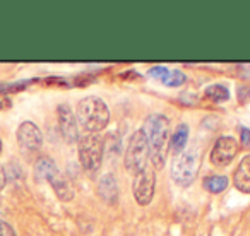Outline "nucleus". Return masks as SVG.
I'll list each match as a JSON object with an SVG mask.
<instances>
[{
    "instance_id": "nucleus-1",
    "label": "nucleus",
    "mask_w": 250,
    "mask_h": 236,
    "mask_svg": "<svg viewBox=\"0 0 250 236\" xmlns=\"http://www.w3.org/2000/svg\"><path fill=\"white\" fill-rule=\"evenodd\" d=\"M149 147V159L154 170H163L170 146V120L161 113H153L146 118L143 129Z\"/></svg>"
},
{
    "instance_id": "nucleus-2",
    "label": "nucleus",
    "mask_w": 250,
    "mask_h": 236,
    "mask_svg": "<svg viewBox=\"0 0 250 236\" xmlns=\"http://www.w3.org/2000/svg\"><path fill=\"white\" fill-rule=\"evenodd\" d=\"M76 120L84 134H98L110 122V110L101 98H84L77 103Z\"/></svg>"
},
{
    "instance_id": "nucleus-3",
    "label": "nucleus",
    "mask_w": 250,
    "mask_h": 236,
    "mask_svg": "<svg viewBox=\"0 0 250 236\" xmlns=\"http://www.w3.org/2000/svg\"><path fill=\"white\" fill-rule=\"evenodd\" d=\"M199 173V151L195 147L185 149L171 161V178L178 187L185 188L194 183Z\"/></svg>"
},
{
    "instance_id": "nucleus-4",
    "label": "nucleus",
    "mask_w": 250,
    "mask_h": 236,
    "mask_svg": "<svg viewBox=\"0 0 250 236\" xmlns=\"http://www.w3.org/2000/svg\"><path fill=\"white\" fill-rule=\"evenodd\" d=\"M79 161L87 173H96L103 163L104 140L100 134H84L79 137Z\"/></svg>"
},
{
    "instance_id": "nucleus-5",
    "label": "nucleus",
    "mask_w": 250,
    "mask_h": 236,
    "mask_svg": "<svg viewBox=\"0 0 250 236\" xmlns=\"http://www.w3.org/2000/svg\"><path fill=\"white\" fill-rule=\"evenodd\" d=\"M147 159H149V147L143 130H136L130 136L129 146L125 149V170L132 173L134 177L146 170Z\"/></svg>"
},
{
    "instance_id": "nucleus-6",
    "label": "nucleus",
    "mask_w": 250,
    "mask_h": 236,
    "mask_svg": "<svg viewBox=\"0 0 250 236\" xmlns=\"http://www.w3.org/2000/svg\"><path fill=\"white\" fill-rule=\"evenodd\" d=\"M154 188H156V178L153 170H144L139 175H136L132 185L134 197L139 205H149L154 197Z\"/></svg>"
},
{
    "instance_id": "nucleus-7",
    "label": "nucleus",
    "mask_w": 250,
    "mask_h": 236,
    "mask_svg": "<svg viewBox=\"0 0 250 236\" xmlns=\"http://www.w3.org/2000/svg\"><path fill=\"white\" fill-rule=\"evenodd\" d=\"M238 153V142L233 137H219L211 151V163L218 168H225L235 159Z\"/></svg>"
},
{
    "instance_id": "nucleus-8",
    "label": "nucleus",
    "mask_w": 250,
    "mask_h": 236,
    "mask_svg": "<svg viewBox=\"0 0 250 236\" xmlns=\"http://www.w3.org/2000/svg\"><path fill=\"white\" fill-rule=\"evenodd\" d=\"M18 144L24 153H36L43 146V136L33 122H22L18 129Z\"/></svg>"
},
{
    "instance_id": "nucleus-9",
    "label": "nucleus",
    "mask_w": 250,
    "mask_h": 236,
    "mask_svg": "<svg viewBox=\"0 0 250 236\" xmlns=\"http://www.w3.org/2000/svg\"><path fill=\"white\" fill-rule=\"evenodd\" d=\"M59 127H60V132H62L63 139L67 142H76L79 140V125H77V120L74 117V111L69 104H60L59 106Z\"/></svg>"
},
{
    "instance_id": "nucleus-10",
    "label": "nucleus",
    "mask_w": 250,
    "mask_h": 236,
    "mask_svg": "<svg viewBox=\"0 0 250 236\" xmlns=\"http://www.w3.org/2000/svg\"><path fill=\"white\" fill-rule=\"evenodd\" d=\"M45 180L48 181L50 185H52V188H53V190H55L57 197H59L60 200L69 202V200H72L74 195H76V192H74L72 183H70V181L67 180V178L63 177L62 173H60L59 168H53V170L50 171L48 175H46Z\"/></svg>"
},
{
    "instance_id": "nucleus-11",
    "label": "nucleus",
    "mask_w": 250,
    "mask_h": 236,
    "mask_svg": "<svg viewBox=\"0 0 250 236\" xmlns=\"http://www.w3.org/2000/svg\"><path fill=\"white\" fill-rule=\"evenodd\" d=\"M233 183H235L238 192H242V194H250V154H247V156L240 161L238 168H236L235 175H233Z\"/></svg>"
},
{
    "instance_id": "nucleus-12",
    "label": "nucleus",
    "mask_w": 250,
    "mask_h": 236,
    "mask_svg": "<svg viewBox=\"0 0 250 236\" xmlns=\"http://www.w3.org/2000/svg\"><path fill=\"white\" fill-rule=\"evenodd\" d=\"M98 194L103 200L110 202H117L118 198V183H117V178L113 177L111 173H106L104 177H101L100 183H98Z\"/></svg>"
},
{
    "instance_id": "nucleus-13",
    "label": "nucleus",
    "mask_w": 250,
    "mask_h": 236,
    "mask_svg": "<svg viewBox=\"0 0 250 236\" xmlns=\"http://www.w3.org/2000/svg\"><path fill=\"white\" fill-rule=\"evenodd\" d=\"M187 140H188V125L187 123H180V125L175 129L173 136L170 137V146H168V149L171 151L173 156H178V154L184 153L185 147H187Z\"/></svg>"
},
{
    "instance_id": "nucleus-14",
    "label": "nucleus",
    "mask_w": 250,
    "mask_h": 236,
    "mask_svg": "<svg viewBox=\"0 0 250 236\" xmlns=\"http://www.w3.org/2000/svg\"><path fill=\"white\" fill-rule=\"evenodd\" d=\"M226 187H228V178L226 177L214 175V177H208L204 180V188L211 192V194H219V192H223Z\"/></svg>"
},
{
    "instance_id": "nucleus-15",
    "label": "nucleus",
    "mask_w": 250,
    "mask_h": 236,
    "mask_svg": "<svg viewBox=\"0 0 250 236\" xmlns=\"http://www.w3.org/2000/svg\"><path fill=\"white\" fill-rule=\"evenodd\" d=\"M206 96L209 99L216 101V103H221V101L229 99V91L226 89L225 86H219V84H214V86H209L206 89Z\"/></svg>"
},
{
    "instance_id": "nucleus-16",
    "label": "nucleus",
    "mask_w": 250,
    "mask_h": 236,
    "mask_svg": "<svg viewBox=\"0 0 250 236\" xmlns=\"http://www.w3.org/2000/svg\"><path fill=\"white\" fill-rule=\"evenodd\" d=\"M53 168H57V164L53 163L50 157H42V159H38V163H36V166H35L36 178H38V180H45L46 175H48Z\"/></svg>"
},
{
    "instance_id": "nucleus-17",
    "label": "nucleus",
    "mask_w": 250,
    "mask_h": 236,
    "mask_svg": "<svg viewBox=\"0 0 250 236\" xmlns=\"http://www.w3.org/2000/svg\"><path fill=\"white\" fill-rule=\"evenodd\" d=\"M184 82H185L184 72H180V70H177V69L170 70V72H168V76H167V79L163 80L165 86H170V87H178V86H182Z\"/></svg>"
},
{
    "instance_id": "nucleus-18",
    "label": "nucleus",
    "mask_w": 250,
    "mask_h": 236,
    "mask_svg": "<svg viewBox=\"0 0 250 236\" xmlns=\"http://www.w3.org/2000/svg\"><path fill=\"white\" fill-rule=\"evenodd\" d=\"M168 72H170V69H167V67H153V69L149 70L151 77H154V79L161 80V82H163V80L167 79Z\"/></svg>"
},
{
    "instance_id": "nucleus-19",
    "label": "nucleus",
    "mask_w": 250,
    "mask_h": 236,
    "mask_svg": "<svg viewBox=\"0 0 250 236\" xmlns=\"http://www.w3.org/2000/svg\"><path fill=\"white\" fill-rule=\"evenodd\" d=\"M0 236H16L14 228L4 219H0Z\"/></svg>"
},
{
    "instance_id": "nucleus-20",
    "label": "nucleus",
    "mask_w": 250,
    "mask_h": 236,
    "mask_svg": "<svg viewBox=\"0 0 250 236\" xmlns=\"http://www.w3.org/2000/svg\"><path fill=\"white\" fill-rule=\"evenodd\" d=\"M240 134H242V144H243V146H249V144H250V130L249 129H242V130H240Z\"/></svg>"
},
{
    "instance_id": "nucleus-21",
    "label": "nucleus",
    "mask_w": 250,
    "mask_h": 236,
    "mask_svg": "<svg viewBox=\"0 0 250 236\" xmlns=\"http://www.w3.org/2000/svg\"><path fill=\"white\" fill-rule=\"evenodd\" d=\"M5 183H7V177H5V171H4V168L0 166V192L4 190Z\"/></svg>"
},
{
    "instance_id": "nucleus-22",
    "label": "nucleus",
    "mask_w": 250,
    "mask_h": 236,
    "mask_svg": "<svg viewBox=\"0 0 250 236\" xmlns=\"http://www.w3.org/2000/svg\"><path fill=\"white\" fill-rule=\"evenodd\" d=\"M0 154H2V140H0Z\"/></svg>"
}]
</instances>
